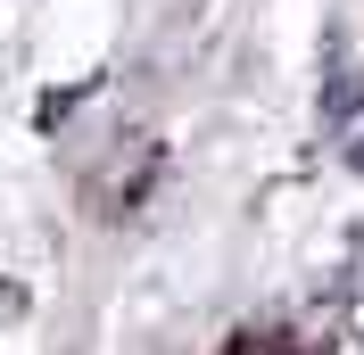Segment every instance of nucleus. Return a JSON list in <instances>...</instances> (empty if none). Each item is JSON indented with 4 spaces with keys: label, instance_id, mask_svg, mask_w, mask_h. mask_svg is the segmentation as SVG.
Returning <instances> with one entry per match:
<instances>
[{
    "label": "nucleus",
    "instance_id": "obj_1",
    "mask_svg": "<svg viewBox=\"0 0 364 355\" xmlns=\"http://www.w3.org/2000/svg\"><path fill=\"white\" fill-rule=\"evenodd\" d=\"M348 165H356V174H364V141H356V157H348Z\"/></svg>",
    "mask_w": 364,
    "mask_h": 355
}]
</instances>
